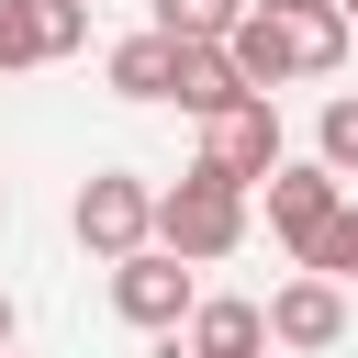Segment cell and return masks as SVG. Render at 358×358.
<instances>
[{
    "label": "cell",
    "mask_w": 358,
    "mask_h": 358,
    "mask_svg": "<svg viewBox=\"0 0 358 358\" xmlns=\"http://www.w3.org/2000/svg\"><path fill=\"white\" fill-rule=\"evenodd\" d=\"M112 90H123V101H168V90H179V45H168V34H123V45H112Z\"/></svg>",
    "instance_id": "9"
},
{
    "label": "cell",
    "mask_w": 358,
    "mask_h": 358,
    "mask_svg": "<svg viewBox=\"0 0 358 358\" xmlns=\"http://www.w3.org/2000/svg\"><path fill=\"white\" fill-rule=\"evenodd\" d=\"M190 302H201V268H179V257H157V246H134V257L112 268V313H123L134 336H168V347H179V324H190Z\"/></svg>",
    "instance_id": "4"
},
{
    "label": "cell",
    "mask_w": 358,
    "mask_h": 358,
    "mask_svg": "<svg viewBox=\"0 0 358 358\" xmlns=\"http://www.w3.org/2000/svg\"><path fill=\"white\" fill-rule=\"evenodd\" d=\"M246 22L268 34L280 78H324V67H347V45H358L336 0H246Z\"/></svg>",
    "instance_id": "3"
},
{
    "label": "cell",
    "mask_w": 358,
    "mask_h": 358,
    "mask_svg": "<svg viewBox=\"0 0 358 358\" xmlns=\"http://www.w3.org/2000/svg\"><path fill=\"white\" fill-rule=\"evenodd\" d=\"M0 213H11V179H0Z\"/></svg>",
    "instance_id": "18"
},
{
    "label": "cell",
    "mask_w": 358,
    "mask_h": 358,
    "mask_svg": "<svg viewBox=\"0 0 358 358\" xmlns=\"http://www.w3.org/2000/svg\"><path fill=\"white\" fill-rule=\"evenodd\" d=\"M67 235L90 246V257H134V246H157V190L134 179V168H90L78 179V201H67Z\"/></svg>",
    "instance_id": "2"
},
{
    "label": "cell",
    "mask_w": 358,
    "mask_h": 358,
    "mask_svg": "<svg viewBox=\"0 0 358 358\" xmlns=\"http://www.w3.org/2000/svg\"><path fill=\"white\" fill-rule=\"evenodd\" d=\"M313 168H324V179H358V90H336V101L313 112Z\"/></svg>",
    "instance_id": "14"
},
{
    "label": "cell",
    "mask_w": 358,
    "mask_h": 358,
    "mask_svg": "<svg viewBox=\"0 0 358 358\" xmlns=\"http://www.w3.org/2000/svg\"><path fill=\"white\" fill-rule=\"evenodd\" d=\"M168 101L213 123V112H235L246 90H235V67H224V45H179V90H168Z\"/></svg>",
    "instance_id": "10"
},
{
    "label": "cell",
    "mask_w": 358,
    "mask_h": 358,
    "mask_svg": "<svg viewBox=\"0 0 358 358\" xmlns=\"http://www.w3.org/2000/svg\"><path fill=\"white\" fill-rule=\"evenodd\" d=\"M0 67H34V34H22V11L0 0Z\"/></svg>",
    "instance_id": "15"
},
{
    "label": "cell",
    "mask_w": 358,
    "mask_h": 358,
    "mask_svg": "<svg viewBox=\"0 0 358 358\" xmlns=\"http://www.w3.org/2000/svg\"><path fill=\"white\" fill-rule=\"evenodd\" d=\"M201 168H213V179H235V190H257V179L280 168V112H268V101L213 112V123H201Z\"/></svg>",
    "instance_id": "5"
},
{
    "label": "cell",
    "mask_w": 358,
    "mask_h": 358,
    "mask_svg": "<svg viewBox=\"0 0 358 358\" xmlns=\"http://www.w3.org/2000/svg\"><path fill=\"white\" fill-rule=\"evenodd\" d=\"M257 324H268V347H336V336H347V291L291 268V280L257 302Z\"/></svg>",
    "instance_id": "6"
},
{
    "label": "cell",
    "mask_w": 358,
    "mask_h": 358,
    "mask_svg": "<svg viewBox=\"0 0 358 358\" xmlns=\"http://www.w3.org/2000/svg\"><path fill=\"white\" fill-rule=\"evenodd\" d=\"M246 246V190L235 179H213L201 157L157 190V257H179V268H213V257H235Z\"/></svg>",
    "instance_id": "1"
},
{
    "label": "cell",
    "mask_w": 358,
    "mask_h": 358,
    "mask_svg": "<svg viewBox=\"0 0 358 358\" xmlns=\"http://www.w3.org/2000/svg\"><path fill=\"white\" fill-rule=\"evenodd\" d=\"M336 11H347V34H358V0H336Z\"/></svg>",
    "instance_id": "17"
},
{
    "label": "cell",
    "mask_w": 358,
    "mask_h": 358,
    "mask_svg": "<svg viewBox=\"0 0 358 358\" xmlns=\"http://www.w3.org/2000/svg\"><path fill=\"white\" fill-rule=\"evenodd\" d=\"M235 22H246V0H157L145 34H168V45H224Z\"/></svg>",
    "instance_id": "13"
},
{
    "label": "cell",
    "mask_w": 358,
    "mask_h": 358,
    "mask_svg": "<svg viewBox=\"0 0 358 358\" xmlns=\"http://www.w3.org/2000/svg\"><path fill=\"white\" fill-rule=\"evenodd\" d=\"M257 190H268V235H280V246H302V235H313V224H324V213L347 201V179H324L313 157H280V168H268Z\"/></svg>",
    "instance_id": "7"
},
{
    "label": "cell",
    "mask_w": 358,
    "mask_h": 358,
    "mask_svg": "<svg viewBox=\"0 0 358 358\" xmlns=\"http://www.w3.org/2000/svg\"><path fill=\"white\" fill-rule=\"evenodd\" d=\"M190 358H257L268 347V324H257V302H190Z\"/></svg>",
    "instance_id": "8"
},
{
    "label": "cell",
    "mask_w": 358,
    "mask_h": 358,
    "mask_svg": "<svg viewBox=\"0 0 358 358\" xmlns=\"http://www.w3.org/2000/svg\"><path fill=\"white\" fill-rule=\"evenodd\" d=\"M11 11H22V34H34V67L90 45V0H11Z\"/></svg>",
    "instance_id": "12"
},
{
    "label": "cell",
    "mask_w": 358,
    "mask_h": 358,
    "mask_svg": "<svg viewBox=\"0 0 358 358\" xmlns=\"http://www.w3.org/2000/svg\"><path fill=\"white\" fill-rule=\"evenodd\" d=\"M11 336H22V313H11V291H0V358H11Z\"/></svg>",
    "instance_id": "16"
},
{
    "label": "cell",
    "mask_w": 358,
    "mask_h": 358,
    "mask_svg": "<svg viewBox=\"0 0 358 358\" xmlns=\"http://www.w3.org/2000/svg\"><path fill=\"white\" fill-rule=\"evenodd\" d=\"M291 257H302V280H336V291H347V280H358V201H336Z\"/></svg>",
    "instance_id": "11"
}]
</instances>
